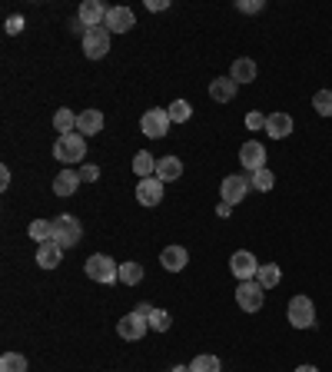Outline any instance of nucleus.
<instances>
[{
    "mask_svg": "<svg viewBox=\"0 0 332 372\" xmlns=\"http://www.w3.org/2000/svg\"><path fill=\"white\" fill-rule=\"evenodd\" d=\"M84 156H86V136L84 134L57 136V144H54V160H60L64 166H70V163H80Z\"/></svg>",
    "mask_w": 332,
    "mask_h": 372,
    "instance_id": "nucleus-1",
    "label": "nucleus"
},
{
    "mask_svg": "<svg viewBox=\"0 0 332 372\" xmlns=\"http://www.w3.org/2000/svg\"><path fill=\"white\" fill-rule=\"evenodd\" d=\"M80 236H84V226H80V220L66 216V213H60L57 220H54V243H57V246L74 249L76 243H80Z\"/></svg>",
    "mask_w": 332,
    "mask_h": 372,
    "instance_id": "nucleus-2",
    "label": "nucleus"
},
{
    "mask_svg": "<svg viewBox=\"0 0 332 372\" xmlns=\"http://www.w3.org/2000/svg\"><path fill=\"white\" fill-rule=\"evenodd\" d=\"M86 276L94 279V283H104V286H110V283H116V279H120V266H116L110 256L96 253V256L86 259Z\"/></svg>",
    "mask_w": 332,
    "mask_h": 372,
    "instance_id": "nucleus-3",
    "label": "nucleus"
},
{
    "mask_svg": "<svg viewBox=\"0 0 332 372\" xmlns=\"http://www.w3.org/2000/svg\"><path fill=\"white\" fill-rule=\"evenodd\" d=\"M170 114L166 110H160V106H153V110H146V114L140 116V130L143 136H150V140H160V136H166V130H170Z\"/></svg>",
    "mask_w": 332,
    "mask_h": 372,
    "instance_id": "nucleus-4",
    "label": "nucleus"
},
{
    "mask_svg": "<svg viewBox=\"0 0 332 372\" xmlns=\"http://www.w3.org/2000/svg\"><path fill=\"white\" fill-rule=\"evenodd\" d=\"M289 323L296 329H313L316 326V306L309 296H293L289 299Z\"/></svg>",
    "mask_w": 332,
    "mask_h": 372,
    "instance_id": "nucleus-5",
    "label": "nucleus"
},
{
    "mask_svg": "<svg viewBox=\"0 0 332 372\" xmlns=\"http://www.w3.org/2000/svg\"><path fill=\"white\" fill-rule=\"evenodd\" d=\"M236 303H239V309H243V313H259V309H263V303H266L263 286H259L256 279H246V283H239Z\"/></svg>",
    "mask_w": 332,
    "mask_h": 372,
    "instance_id": "nucleus-6",
    "label": "nucleus"
},
{
    "mask_svg": "<svg viewBox=\"0 0 332 372\" xmlns=\"http://www.w3.org/2000/svg\"><path fill=\"white\" fill-rule=\"evenodd\" d=\"M84 54L90 60H104L110 54V30L106 27H90L84 37Z\"/></svg>",
    "mask_w": 332,
    "mask_h": 372,
    "instance_id": "nucleus-7",
    "label": "nucleus"
},
{
    "mask_svg": "<svg viewBox=\"0 0 332 372\" xmlns=\"http://www.w3.org/2000/svg\"><path fill=\"white\" fill-rule=\"evenodd\" d=\"M229 269H233V276H236L239 283H246V279H256L259 263L249 249H236V253L229 256Z\"/></svg>",
    "mask_w": 332,
    "mask_h": 372,
    "instance_id": "nucleus-8",
    "label": "nucleus"
},
{
    "mask_svg": "<svg viewBox=\"0 0 332 372\" xmlns=\"http://www.w3.org/2000/svg\"><path fill=\"white\" fill-rule=\"evenodd\" d=\"M249 186H253V183H249L246 176H239V173L226 176V180H223V186H219V193H223V203H229V206L243 203V196L249 193Z\"/></svg>",
    "mask_w": 332,
    "mask_h": 372,
    "instance_id": "nucleus-9",
    "label": "nucleus"
},
{
    "mask_svg": "<svg viewBox=\"0 0 332 372\" xmlns=\"http://www.w3.org/2000/svg\"><path fill=\"white\" fill-rule=\"evenodd\" d=\"M146 329H150V319L146 316H140L136 309L133 313H126L120 323H116V333L124 336V339H143L146 336Z\"/></svg>",
    "mask_w": 332,
    "mask_h": 372,
    "instance_id": "nucleus-10",
    "label": "nucleus"
},
{
    "mask_svg": "<svg viewBox=\"0 0 332 372\" xmlns=\"http://www.w3.org/2000/svg\"><path fill=\"white\" fill-rule=\"evenodd\" d=\"M106 14H110V7H106V4H100V0H84V4H80V14H76V20H80L86 30H90V27H104Z\"/></svg>",
    "mask_w": 332,
    "mask_h": 372,
    "instance_id": "nucleus-11",
    "label": "nucleus"
},
{
    "mask_svg": "<svg viewBox=\"0 0 332 372\" xmlns=\"http://www.w3.org/2000/svg\"><path fill=\"white\" fill-rule=\"evenodd\" d=\"M239 163L246 166L249 173H256L266 166V146L259 140H246V144L239 146Z\"/></svg>",
    "mask_w": 332,
    "mask_h": 372,
    "instance_id": "nucleus-12",
    "label": "nucleus"
},
{
    "mask_svg": "<svg viewBox=\"0 0 332 372\" xmlns=\"http://www.w3.org/2000/svg\"><path fill=\"white\" fill-rule=\"evenodd\" d=\"M239 94V84L233 76H216V80H209V96L216 100V104H233Z\"/></svg>",
    "mask_w": 332,
    "mask_h": 372,
    "instance_id": "nucleus-13",
    "label": "nucleus"
},
{
    "mask_svg": "<svg viewBox=\"0 0 332 372\" xmlns=\"http://www.w3.org/2000/svg\"><path fill=\"white\" fill-rule=\"evenodd\" d=\"M136 24V17H133L130 7H110V14H106L104 27L110 30V34H126V30Z\"/></svg>",
    "mask_w": 332,
    "mask_h": 372,
    "instance_id": "nucleus-14",
    "label": "nucleus"
},
{
    "mask_svg": "<svg viewBox=\"0 0 332 372\" xmlns=\"http://www.w3.org/2000/svg\"><path fill=\"white\" fill-rule=\"evenodd\" d=\"M163 186H166L163 180L146 176V180H140V186H136V200H140L143 206H156V203L163 200Z\"/></svg>",
    "mask_w": 332,
    "mask_h": 372,
    "instance_id": "nucleus-15",
    "label": "nucleus"
},
{
    "mask_svg": "<svg viewBox=\"0 0 332 372\" xmlns=\"http://www.w3.org/2000/svg\"><path fill=\"white\" fill-rule=\"evenodd\" d=\"M229 76L236 80L239 86L243 84H253L259 76V67H256V60H249V57H239V60H233V67H229Z\"/></svg>",
    "mask_w": 332,
    "mask_h": 372,
    "instance_id": "nucleus-16",
    "label": "nucleus"
},
{
    "mask_svg": "<svg viewBox=\"0 0 332 372\" xmlns=\"http://www.w3.org/2000/svg\"><path fill=\"white\" fill-rule=\"evenodd\" d=\"M186 263H190V253L183 246H166L160 253V266L170 269V273H180V269H186Z\"/></svg>",
    "mask_w": 332,
    "mask_h": 372,
    "instance_id": "nucleus-17",
    "label": "nucleus"
},
{
    "mask_svg": "<svg viewBox=\"0 0 332 372\" xmlns=\"http://www.w3.org/2000/svg\"><path fill=\"white\" fill-rule=\"evenodd\" d=\"M266 134L273 136V140H286V136L293 134V116L289 114H269L266 116Z\"/></svg>",
    "mask_w": 332,
    "mask_h": 372,
    "instance_id": "nucleus-18",
    "label": "nucleus"
},
{
    "mask_svg": "<svg viewBox=\"0 0 332 372\" xmlns=\"http://www.w3.org/2000/svg\"><path fill=\"white\" fill-rule=\"evenodd\" d=\"M180 176H183V160L180 156H160V160H156V180L173 183V180H180Z\"/></svg>",
    "mask_w": 332,
    "mask_h": 372,
    "instance_id": "nucleus-19",
    "label": "nucleus"
},
{
    "mask_svg": "<svg viewBox=\"0 0 332 372\" xmlns=\"http://www.w3.org/2000/svg\"><path fill=\"white\" fill-rule=\"evenodd\" d=\"M104 130V114L100 110H84V114H76V134L84 136H94Z\"/></svg>",
    "mask_w": 332,
    "mask_h": 372,
    "instance_id": "nucleus-20",
    "label": "nucleus"
},
{
    "mask_svg": "<svg viewBox=\"0 0 332 372\" xmlns=\"http://www.w3.org/2000/svg\"><path fill=\"white\" fill-rule=\"evenodd\" d=\"M60 259H64V246H57V243H44V246H37V266L57 269Z\"/></svg>",
    "mask_w": 332,
    "mask_h": 372,
    "instance_id": "nucleus-21",
    "label": "nucleus"
},
{
    "mask_svg": "<svg viewBox=\"0 0 332 372\" xmlns=\"http://www.w3.org/2000/svg\"><path fill=\"white\" fill-rule=\"evenodd\" d=\"M76 186H80V173H74V170L57 173V180H54V193L57 196H74Z\"/></svg>",
    "mask_w": 332,
    "mask_h": 372,
    "instance_id": "nucleus-22",
    "label": "nucleus"
},
{
    "mask_svg": "<svg viewBox=\"0 0 332 372\" xmlns=\"http://www.w3.org/2000/svg\"><path fill=\"white\" fill-rule=\"evenodd\" d=\"M133 173L136 176H156V160H153V153H146V150H140L136 156H133Z\"/></svg>",
    "mask_w": 332,
    "mask_h": 372,
    "instance_id": "nucleus-23",
    "label": "nucleus"
},
{
    "mask_svg": "<svg viewBox=\"0 0 332 372\" xmlns=\"http://www.w3.org/2000/svg\"><path fill=\"white\" fill-rule=\"evenodd\" d=\"M279 279H283V273H279V266H276V263H263V266H259L256 283H259V286H263V289L279 286Z\"/></svg>",
    "mask_w": 332,
    "mask_h": 372,
    "instance_id": "nucleus-24",
    "label": "nucleus"
},
{
    "mask_svg": "<svg viewBox=\"0 0 332 372\" xmlns=\"http://www.w3.org/2000/svg\"><path fill=\"white\" fill-rule=\"evenodd\" d=\"M30 239H37L40 246H44V243H54V220H34L30 223Z\"/></svg>",
    "mask_w": 332,
    "mask_h": 372,
    "instance_id": "nucleus-25",
    "label": "nucleus"
},
{
    "mask_svg": "<svg viewBox=\"0 0 332 372\" xmlns=\"http://www.w3.org/2000/svg\"><path fill=\"white\" fill-rule=\"evenodd\" d=\"M249 183H253V190L269 193L276 186V176H273V170H269V166H263V170H256L253 176H249Z\"/></svg>",
    "mask_w": 332,
    "mask_h": 372,
    "instance_id": "nucleus-26",
    "label": "nucleus"
},
{
    "mask_svg": "<svg viewBox=\"0 0 332 372\" xmlns=\"http://www.w3.org/2000/svg\"><path fill=\"white\" fill-rule=\"evenodd\" d=\"M120 283H124V286H136V283H143V266L140 263H124V266H120Z\"/></svg>",
    "mask_w": 332,
    "mask_h": 372,
    "instance_id": "nucleus-27",
    "label": "nucleus"
},
{
    "mask_svg": "<svg viewBox=\"0 0 332 372\" xmlns=\"http://www.w3.org/2000/svg\"><path fill=\"white\" fill-rule=\"evenodd\" d=\"M0 372H27V359L20 353H4L0 356Z\"/></svg>",
    "mask_w": 332,
    "mask_h": 372,
    "instance_id": "nucleus-28",
    "label": "nucleus"
},
{
    "mask_svg": "<svg viewBox=\"0 0 332 372\" xmlns=\"http://www.w3.org/2000/svg\"><path fill=\"white\" fill-rule=\"evenodd\" d=\"M166 114H170L173 124H186V120L193 116V106L186 104V100H173V104L166 106Z\"/></svg>",
    "mask_w": 332,
    "mask_h": 372,
    "instance_id": "nucleus-29",
    "label": "nucleus"
},
{
    "mask_svg": "<svg viewBox=\"0 0 332 372\" xmlns=\"http://www.w3.org/2000/svg\"><path fill=\"white\" fill-rule=\"evenodd\" d=\"M54 126H57L60 136H64V134H74V126H76L74 110H57V114H54Z\"/></svg>",
    "mask_w": 332,
    "mask_h": 372,
    "instance_id": "nucleus-30",
    "label": "nucleus"
},
{
    "mask_svg": "<svg viewBox=\"0 0 332 372\" xmlns=\"http://www.w3.org/2000/svg\"><path fill=\"white\" fill-rule=\"evenodd\" d=\"M313 106L319 116H332V90H319V94L313 96Z\"/></svg>",
    "mask_w": 332,
    "mask_h": 372,
    "instance_id": "nucleus-31",
    "label": "nucleus"
},
{
    "mask_svg": "<svg viewBox=\"0 0 332 372\" xmlns=\"http://www.w3.org/2000/svg\"><path fill=\"white\" fill-rule=\"evenodd\" d=\"M190 372H219V359L216 356H196L190 363Z\"/></svg>",
    "mask_w": 332,
    "mask_h": 372,
    "instance_id": "nucleus-32",
    "label": "nucleus"
},
{
    "mask_svg": "<svg viewBox=\"0 0 332 372\" xmlns=\"http://www.w3.org/2000/svg\"><path fill=\"white\" fill-rule=\"evenodd\" d=\"M150 326L156 329V333H166V329H170V313H166V309H153V313H150Z\"/></svg>",
    "mask_w": 332,
    "mask_h": 372,
    "instance_id": "nucleus-33",
    "label": "nucleus"
},
{
    "mask_svg": "<svg viewBox=\"0 0 332 372\" xmlns=\"http://www.w3.org/2000/svg\"><path fill=\"white\" fill-rule=\"evenodd\" d=\"M236 10H243V14H259V10H263V0H239Z\"/></svg>",
    "mask_w": 332,
    "mask_h": 372,
    "instance_id": "nucleus-34",
    "label": "nucleus"
},
{
    "mask_svg": "<svg viewBox=\"0 0 332 372\" xmlns=\"http://www.w3.org/2000/svg\"><path fill=\"white\" fill-rule=\"evenodd\" d=\"M246 126L249 130H259V126L266 130V116L259 114V110H253V114H246Z\"/></svg>",
    "mask_w": 332,
    "mask_h": 372,
    "instance_id": "nucleus-35",
    "label": "nucleus"
},
{
    "mask_svg": "<svg viewBox=\"0 0 332 372\" xmlns=\"http://www.w3.org/2000/svg\"><path fill=\"white\" fill-rule=\"evenodd\" d=\"M80 180H86V183L100 180V170H96V166H84V170H80Z\"/></svg>",
    "mask_w": 332,
    "mask_h": 372,
    "instance_id": "nucleus-36",
    "label": "nucleus"
},
{
    "mask_svg": "<svg viewBox=\"0 0 332 372\" xmlns=\"http://www.w3.org/2000/svg\"><path fill=\"white\" fill-rule=\"evenodd\" d=\"M24 30V17H7V34H20Z\"/></svg>",
    "mask_w": 332,
    "mask_h": 372,
    "instance_id": "nucleus-37",
    "label": "nucleus"
},
{
    "mask_svg": "<svg viewBox=\"0 0 332 372\" xmlns=\"http://www.w3.org/2000/svg\"><path fill=\"white\" fill-rule=\"evenodd\" d=\"M170 0H146V10H166Z\"/></svg>",
    "mask_w": 332,
    "mask_h": 372,
    "instance_id": "nucleus-38",
    "label": "nucleus"
},
{
    "mask_svg": "<svg viewBox=\"0 0 332 372\" xmlns=\"http://www.w3.org/2000/svg\"><path fill=\"white\" fill-rule=\"evenodd\" d=\"M7 186H10V170L0 166V190H7Z\"/></svg>",
    "mask_w": 332,
    "mask_h": 372,
    "instance_id": "nucleus-39",
    "label": "nucleus"
},
{
    "mask_svg": "<svg viewBox=\"0 0 332 372\" xmlns=\"http://www.w3.org/2000/svg\"><path fill=\"white\" fill-rule=\"evenodd\" d=\"M70 30H74V34H80V37H86V27L80 24V20H70Z\"/></svg>",
    "mask_w": 332,
    "mask_h": 372,
    "instance_id": "nucleus-40",
    "label": "nucleus"
},
{
    "mask_svg": "<svg viewBox=\"0 0 332 372\" xmlns=\"http://www.w3.org/2000/svg\"><path fill=\"white\" fill-rule=\"evenodd\" d=\"M229 213H233V206H229V203H219V206H216V216H223V220H226Z\"/></svg>",
    "mask_w": 332,
    "mask_h": 372,
    "instance_id": "nucleus-41",
    "label": "nucleus"
},
{
    "mask_svg": "<svg viewBox=\"0 0 332 372\" xmlns=\"http://www.w3.org/2000/svg\"><path fill=\"white\" fill-rule=\"evenodd\" d=\"M136 313H140V316H146V319H150V313H153V306H146V303H140V306H136Z\"/></svg>",
    "mask_w": 332,
    "mask_h": 372,
    "instance_id": "nucleus-42",
    "label": "nucleus"
},
{
    "mask_svg": "<svg viewBox=\"0 0 332 372\" xmlns=\"http://www.w3.org/2000/svg\"><path fill=\"white\" fill-rule=\"evenodd\" d=\"M296 372H319V369H316V366H299Z\"/></svg>",
    "mask_w": 332,
    "mask_h": 372,
    "instance_id": "nucleus-43",
    "label": "nucleus"
},
{
    "mask_svg": "<svg viewBox=\"0 0 332 372\" xmlns=\"http://www.w3.org/2000/svg\"><path fill=\"white\" fill-rule=\"evenodd\" d=\"M173 372H190V366H176V369H173Z\"/></svg>",
    "mask_w": 332,
    "mask_h": 372,
    "instance_id": "nucleus-44",
    "label": "nucleus"
}]
</instances>
